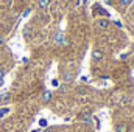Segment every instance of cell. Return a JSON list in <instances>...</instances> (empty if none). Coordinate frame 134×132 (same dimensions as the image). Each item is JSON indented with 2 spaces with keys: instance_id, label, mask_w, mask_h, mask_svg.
Returning a JSON list of instances; mask_svg holds the SVG:
<instances>
[{
  "instance_id": "52a82bcc",
  "label": "cell",
  "mask_w": 134,
  "mask_h": 132,
  "mask_svg": "<svg viewBox=\"0 0 134 132\" xmlns=\"http://www.w3.org/2000/svg\"><path fill=\"white\" fill-rule=\"evenodd\" d=\"M55 42L58 44V45H64L66 42H64V34L63 33H56L55 34Z\"/></svg>"
},
{
  "instance_id": "3957f363",
  "label": "cell",
  "mask_w": 134,
  "mask_h": 132,
  "mask_svg": "<svg viewBox=\"0 0 134 132\" xmlns=\"http://www.w3.org/2000/svg\"><path fill=\"white\" fill-rule=\"evenodd\" d=\"M52 98H53V92H52V90H44V92H42V95H41V101H42L44 104L50 103Z\"/></svg>"
},
{
  "instance_id": "8fae6325",
  "label": "cell",
  "mask_w": 134,
  "mask_h": 132,
  "mask_svg": "<svg viewBox=\"0 0 134 132\" xmlns=\"http://www.w3.org/2000/svg\"><path fill=\"white\" fill-rule=\"evenodd\" d=\"M0 99H2L3 103H6V101H9V93H3V95H0Z\"/></svg>"
},
{
  "instance_id": "ffe728a7",
  "label": "cell",
  "mask_w": 134,
  "mask_h": 132,
  "mask_svg": "<svg viewBox=\"0 0 134 132\" xmlns=\"http://www.w3.org/2000/svg\"><path fill=\"white\" fill-rule=\"evenodd\" d=\"M16 132H24V131H16Z\"/></svg>"
},
{
  "instance_id": "5b68a950",
  "label": "cell",
  "mask_w": 134,
  "mask_h": 132,
  "mask_svg": "<svg viewBox=\"0 0 134 132\" xmlns=\"http://www.w3.org/2000/svg\"><path fill=\"white\" fill-rule=\"evenodd\" d=\"M114 131H115V132H128V131H130V128H128V124H126V123H115Z\"/></svg>"
},
{
  "instance_id": "ba28073f",
  "label": "cell",
  "mask_w": 134,
  "mask_h": 132,
  "mask_svg": "<svg viewBox=\"0 0 134 132\" xmlns=\"http://www.w3.org/2000/svg\"><path fill=\"white\" fill-rule=\"evenodd\" d=\"M63 79H64L66 82H70V81H73V75H72L70 71H66V73H64V78H63Z\"/></svg>"
},
{
  "instance_id": "9c48e42d",
  "label": "cell",
  "mask_w": 134,
  "mask_h": 132,
  "mask_svg": "<svg viewBox=\"0 0 134 132\" xmlns=\"http://www.w3.org/2000/svg\"><path fill=\"white\" fill-rule=\"evenodd\" d=\"M119 3H120L122 6H130V5L133 3V0H119Z\"/></svg>"
},
{
  "instance_id": "8992f818",
  "label": "cell",
  "mask_w": 134,
  "mask_h": 132,
  "mask_svg": "<svg viewBox=\"0 0 134 132\" xmlns=\"http://www.w3.org/2000/svg\"><path fill=\"white\" fill-rule=\"evenodd\" d=\"M50 3H52V0H37V8L39 9H47L50 6Z\"/></svg>"
},
{
  "instance_id": "9a60e30c",
  "label": "cell",
  "mask_w": 134,
  "mask_h": 132,
  "mask_svg": "<svg viewBox=\"0 0 134 132\" xmlns=\"http://www.w3.org/2000/svg\"><path fill=\"white\" fill-rule=\"evenodd\" d=\"M59 90H61V92H66V90H67V84H63V86H59Z\"/></svg>"
},
{
  "instance_id": "d6986e66",
  "label": "cell",
  "mask_w": 134,
  "mask_h": 132,
  "mask_svg": "<svg viewBox=\"0 0 134 132\" xmlns=\"http://www.w3.org/2000/svg\"><path fill=\"white\" fill-rule=\"evenodd\" d=\"M2 86H3V81H0V87H2Z\"/></svg>"
},
{
  "instance_id": "4fadbf2b",
  "label": "cell",
  "mask_w": 134,
  "mask_h": 132,
  "mask_svg": "<svg viewBox=\"0 0 134 132\" xmlns=\"http://www.w3.org/2000/svg\"><path fill=\"white\" fill-rule=\"evenodd\" d=\"M30 13H31V8H25V9H24V13H22V16H24V17H27Z\"/></svg>"
},
{
  "instance_id": "5bb4252c",
  "label": "cell",
  "mask_w": 134,
  "mask_h": 132,
  "mask_svg": "<svg viewBox=\"0 0 134 132\" xmlns=\"http://www.w3.org/2000/svg\"><path fill=\"white\" fill-rule=\"evenodd\" d=\"M5 75H6V73H5V70H3V68H0V81H3V79H5Z\"/></svg>"
},
{
  "instance_id": "277c9868",
  "label": "cell",
  "mask_w": 134,
  "mask_h": 132,
  "mask_svg": "<svg viewBox=\"0 0 134 132\" xmlns=\"http://www.w3.org/2000/svg\"><path fill=\"white\" fill-rule=\"evenodd\" d=\"M103 58H104V53L101 51L100 48H95L92 51V59L94 61H103Z\"/></svg>"
},
{
  "instance_id": "2e32d148",
  "label": "cell",
  "mask_w": 134,
  "mask_h": 132,
  "mask_svg": "<svg viewBox=\"0 0 134 132\" xmlns=\"http://www.w3.org/2000/svg\"><path fill=\"white\" fill-rule=\"evenodd\" d=\"M52 86H53V87H58V86H59L58 79H53V81H52Z\"/></svg>"
},
{
  "instance_id": "7c38bea8",
  "label": "cell",
  "mask_w": 134,
  "mask_h": 132,
  "mask_svg": "<svg viewBox=\"0 0 134 132\" xmlns=\"http://www.w3.org/2000/svg\"><path fill=\"white\" fill-rule=\"evenodd\" d=\"M47 124H48V123H47V120H45V118H42V120H39V126H41V128H45Z\"/></svg>"
},
{
  "instance_id": "6da1fadb",
  "label": "cell",
  "mask_w": 134,
  "mask_h": 132,
  "mask_svg": "<svg viewBox=\"0 0 134 132\" xmlns=\"http://www.w3.org/2000/svg\"><path fill=\"white\" fill-rule=\"evenodd\" d=\"M80 120H81L83 123H87V124H92V123H94V117H92L91 112H83V113H80Z\"/></svg>"
},
{
  "instance_id": "7a4b0ae2",
  "label": "cell",
  "mask_w": 134,
  "mask_h": 132,
  "mask_svg": "<svg viewBox=\"0 0 134 132\" xmlns=\"http://www.w3.org/2000/svg\"><path fill=\"white\" fill-rule=\"evenodd\" d=\"M95 25H97V28H100V30H106V28H109L111 22H109L106 17H101V19H97Z\"/></svg>"
},
{
  "instance_id": "e0dca14e",
  "label": "cell",
  "mask_w": 134,
  "mask_h": 132,
  "mask_svg": "<svg viewBox=\"0 0 134 132\" xmlns=\"http://www.w3.org/2000/svg\"><path fill=\"white\" fill-rule=\"evenodd\" d=\"M3 44H5V37L0 34V45H3Z\"/></svg>"
},
{
  "instance_id": "ac0fdd59",
  "label": "cell",
  "mask_w": 134,
  "mask_h": 132,
  "mask_svg": "<svg viewBox=\"0 0 134 132\" xmlns=\"http://www.w3.org/2000/svg\"><path fill=\"white\" fill-rule=\"evenodd\" d=\"M81 3H87V0H81Z\"/></svg>"
},
{
  "instance_id": "30bf717a",
  "label": "cell",
  "mask_w": 134,
  "mask_h": 132,
  "mask_svg": "<svg viewBox=\"0 0 134 132\" xmlns=\"http://www.w3.org/2000/svg\"><path fill=\"white\" fill-rule=\"evenodd\" d=\"M8 112H9V107H3V109H0V118H2V117H5Z\"/></svg>"
}]
</instances>
